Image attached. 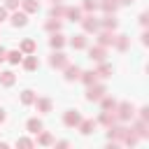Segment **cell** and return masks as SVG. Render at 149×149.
Segmentation results:
<instances>
[{
  "mask_svg": "<svg viewBox=\"0 0 149 149\" xmlns=\"http://www.w3.org/2000/svg\"><path fill=\"white\" fill-rule=\"evenodd\" d=\"M63 70H65V79H68V81H74V79H79V74H81V68L70 65V63H68Z\"/></svg>",
  "mask_w": 149,
  "mask_h": 149,
  "instance_id": "11",
  "label": "cell"
},
{
  "mask_svg": "<svg viewBox=\"0 0 149 149\" xmlns=\"http://www.w3.org/2000/svg\"><path fill=\"white\" fill-rule=\"evenodd\" d=\"M114 121H116V114H114V112H109V109H102V114L98 116V123H105L107 128H109V126H114Z\"/></svg>",
  "mask_w": 149,
  "mask_h": 149,
  "instance_id": "13",
  "label": "cell"
},
{
  "mask_svg": "<svg viewBox=\"0 0 149 149\" xmlns=\"http://www.w3.org/2000/svg\"><path fill=\"white\" fill-rule=\"evenodd\" d=\"M35 102V93L30 91V88H26L23 93H21V105H33Z\"/></svg>",
  "mask_w": 149,
  "mask_h": 149,
  "instance_id": "30",
  "label": "cell"
},
{
  "mask_svg": "<svg viewBox=\"0 0 149 149\" xmlns=\"http://www.w3.org/2000/svg\"><path fill=\"white\" fill-rule=\"evenodd\" d=\"M21 61H23V68H26L28 72H33V70L40 68V61H37L35 54H26V58H21Z\"/></svg>",
  "mask_w": 149,
  "mask_h": 149,
  "instance_id": "9",
  "label": "cell"
},
{
  "mask_svg": "<svg viewBox=\"0 0 149 149\" xmlns=\"http://www.w3.org/2000/svg\"><path fill=\"white\" fill-rule=\"evenodd\" d=\"M140 119H142V121H149V109H147V107L140 109Z\"/></svg>",
  "mask_w": 149,
  "mask_h": 149,
  "instance_id": "36",
  "label": "cell"
},
{
  "mask_svg": "<svg viewBox=\"0 0 149 149\" xmlns=\"http://www.w3.org/2000/svg\"><path fill=\"white\" fill-rule=\"evenodd\" d=\"M95 126H98V121H93V119H81L77 128H79V130H81L84 135H91V133L95 130Z\"/></svg>",
  "mask_w": 149,
  "mask_h": 149,
  "instance_id": "10",
  "label": "cell"
},
{
  "mask_svg": "<svg viewBox=\"0 0 149 149\" xmlns=\"http://www.w3.org/2000/svg\"><path fill=\"white\" fill-rule=\"evenodd\" d=\"M128 44H130V40H128L126 35H116V37H114V47H116L119 51H126Z\"/></svg>",
  "mask_w": 149,
  "mask_h": 149,
  "instance_id": "25",
  "label": "cell"
},
{
  "mask_svg": "<svg viewBox=\"0 0 149 149\" xmlns=\"http://www.w3.org/2000/svg\"><path fill=\"white\" fill-rule=\"evenodd\" d=\"M95 74H98V77H102V79L112 77V65H109V63H105V61H100V65H98Z\"/></svg>",
  "mask_w": 149,
  "mask_h": 149,
  "instance_id": "20",
  "label": "cell"
},
{
  "mask_svg": "<svg viewBox=\"0 0 149 149\" xmlns=\"http://www.w3.org/2000/svg\"><path fill=\"white\" fill-rule=\"evenodd\" d=\"M86 44H88L86 35H74V37L70 40V47H72V49H86Z\"/></svg>",
  "mask_w": 149,
  "mask_h": 149,
  "instance_id": "19",
  "label": "cell"
},
{
  "mask_svg": "<svg viewBox=\"0 0 149 149\" xmlns=\"http://www.w3.org/2000/svg\"><path fill=\"white\" fill-rule=\"evenodd\" d=\"M98 5H100V0H84V12H88V14H93L95 9H98Z\"/></svg>",
  "mask_w": 149,
  "mask_h": 149,
  "instance_id": "31",
  "label": "cell"
},
{
  "mask_svg": "<svg viewBox=\"0 0 149 149\" xmlns=\"http://www.w3.org/2000/svg\"><path fill=\"white\" fill-rule=\"evenodd\" d=\"M116 23H119V21L114 19V14H105V19L100 21V26H102L105 30H114V28H116Z\"/></svg>",
  "mask_w": 149,
  "mask_h": 149,
  "instance_id": "22",
  "label": "cell"
},
{
  "mask_svg": "<svg viewBox=\"0 0 149 149\" xmlns=\"http://www.w3.org/2000/svg\"><path fill=\"white\" fill-rule=\"evenodd\" d=\"M100 105H102V109H109V112H114V107H116V100H114V98H109V95H102V98H100Z\"/></svg>",
  "mask_w": 149,
  "mask_h": 149,
  "instance_id": "29",
  "label": "cell"
},
{
  "mask_svg": "<svg viewBox=\"0 0 149 149\" xmlns=\"http://www.w3.org/2000/svg\"><path fill=\"white\" fill-rule=\"evenodd\" d=\"M21 58H23V54H21V51H7V61H9V63H14V65H16V63H21Z\"/></svg>",
  "mask_w": 149,
  "mask_h": 149,
  "instance_id": "32",
  "label": "cell"
},
{
  "mask_svg": "<svg viewBox=\"0 0 149 149\" xmlns=\"http://www.w3.org/2000/svg\"><path fill=\"white\" fill-rule=\"evenodd\" d=\"M114 30H102L100 35H98V44L100 47H109V44H114Z\"/></svg>",
  "mask_w": 149,
  "mask_h": 149,
  "instance_id": "7",
  "label": "cell"
},
{
  "mask_svg": "<svg viewBox=\"0 0 149 149\" xmlns=\"http://www.w3.org/2000/svg\"><path fill=\"white\" fill-rule=\"evenodd\" d=\"M26 128H28V133H35V135H37V133L42 130V121H40L37 116H33V119L26 121Z\"/></svg>",
  "mask_w": 149,
  "mask_h": 149,
  "instance_id": "21",
  "label": "cell"
},
{
  "mask_svg": "<svg viewBox=\"0 0 149 149\" xmlns=\"http://www.w3.org/2000/svg\"><path fill=\"white\" fill-rule=\"evenodd\" d=\"M63 44H65V37H63L61 33H51V37H49V47H51V49H63Z\"/></svg>",
  "mask_w": 149,
  "mask_h": 149,
  "instance_id": "17",
  "label": "cell"
},
{
  "mask_svg": "<svg viewBox=\"0 0 149 149\" xmlns=\"http://www.w3.org/2000/svg\"><path fill=\"white\" fill-rule=\"evenodd\" d=\"M135 130H137V137H147V135H149V133H147V121L135 123Z\"/></svg>",
  "mask_w": 149,
  "mask_h": 149,
  "instance_id": "33",
  "label": "cell"
},
{
  "mask_svg": "<svg viewBox=\"0 0 149 149\" xmlns=\"http://www.w3.org/2000/svg\"><path fill=\"white\" fill-rule=\"evenodd\" d=\"M81 26H84V33H98V30H100V21H98L93 14L81 16Z\"/></svg>",
  "mask_w": 149,
  "mask_h": 149,
  "instance_id": "3",
  "label": "cell"
},
{
  "mask_svg": "<svg viewBox=\"0 0 149 149\" xmlns=\"http://www.w3.org/2000/svg\"><path fill=\"white\" fill-rule=\"evenodd\" d=\"M114 112H116V119H119V121H128V119H133V114H135V109H133L130 102H116Z\"/></svg>",
  "mask_w": 149,
  "mask_h": 149,
  "instance_id": "1",
  "label": "cell"
},
{
  "mask_svg": "<svg viewBox=\"0 0 149 149\" xmlns=\"http://www.w3.org/2000/svg\"><path fill=\"white\" fill-rule=\"evenodd\" d=\"M49 16H51V19H63V16H65V7H63L61 2H54L51 9H49Z\"/></svg>",
  "mask_w": 149,
  "mask_h": 149,
  "instance_id": "18",
  "label": "cell"
},
{
  "mask_svg": "<svg viewBox=\"0 0 149 149\" xmlns=\"http://www.w3.org/2000/svg\"><path fill=\"white\" fill-rule=\"evenodd\" d=\"M44 30H49V33H58V30H61V21L49 16V21L44 23Z\"/></svg>",
  "mask_w": 149,
  "mask_h": 149,
  "instance_id": "27",
  "label": "cell"
},
{
  "mask_svg": "<svg viewBox=\"0 0 149 149\" xmlns=\"http://www.w3.org/2000/svg\"><path fill=\"white\" fill-rule=\"evenodd\" d=\"M49 63H51V68H58V70H63V68L68 65V56H65L63 51H56V54H51Z\"/></svg>",
  "mask_w": 149,
  "mask_h": 149,
  "instance_id": "6",
  "label": "cell"
},
{
  "mask_svg": "<svg viewBox=\"0 0 149 149\" xmlns=\"http://www.w3.org/2000/svg\"><path fill=\"white\" fill-rule=\"evenodd\" d=\"M2 121H5V109L0 107V123H2Z\"/></svg>",
  "mask_w": 149,
  "mask_h": 149,
  "instance_id": "40",
  "label": "cell"
},
{
  "mask_svg": "<svg viewBox=\"0 0 149 149\" xmlns=\"http://www.w3.org/2000/svg\"><path fill=\"white\" fill-rule=\"evenodd\" d=\"M7 12H9V9H7L5 5H0V23H2L5 19H7Z\"/></svg>",
  "mask_w": 149,
  "mask_h": 149,
  "instance_id": "37",
  "label": "cell"
},
{
  "mask_svg": "<svg viewBox=\"0 0 149 149\" xmlns=\"http://www.w3.org/2000/svg\"><path fill=\"white\" fill-rule=\"evenodd\" d=\"M79 121H81V114H79L77 109H68V112L63 114V123H65L68 128H77Z\"/></svg>",
  "mask_w": 149,
  "mask_h": 149,
  "instance_id": "4",
  "label": "cell"
},
{
  "mask_svg": "<svg viewBox=\"0 0 149 149\" xmlns=\"http://www.w3.org/2000/svg\"><path fill=\"white\" fill-rule=\"evenodd\" d=\"M98 9H102L105 14H114V12L119 9V2H116V0H100Z\"/></svg>",
  "mask_w": 149,
  "mask_h": 149,
  "instance_id": "15",
  "label": "cell"
},
{
  "mask_svg": "<svg viewBox=\"0 0 149 149\" xmlns=\"http://www.w3.org/2000/svg\"><path fill=\"white\" fill-rule=\"evenodd\" d=\"M65 16L70 21H81V9L79 7H65Z\"/></svg>",
  "mask_w": 149,
  "mask_h": 149,
  "instance_id": "24",
  "label": "cell"
},
{
  "mask_svg": "<svg viewBox=\"0 0 149 149\" xmlns=\"http://www.w3.org/2000/svg\"><path fill=\"white\" fill-rule=\"evenodd\" d=\"M79 79L88 86V84H95V81H98V74H95V70H86V72H81V74H79Z\"/></svg>",
  "mask_w": 149,
  "mask_h": 149,
  "instance_id": "23",
  "label": "cell"
},
{
  "mask_svg": "<svg viewBox=\"0 0 149 149\" xmlns=\"http://www.w3.org/2000/svg\"><path fill=\"white\" fill-rule=\"evenodd\" d=\"M19 5H21V0H5V7H7V9H12V12H14V9H19Z\"/></svg>",
  "mask_w": 149,
  "mask_h": 149,
  "instance_id": "34",
  "label": "cell"
},
{
  "mask_svg": "<svg viewBox=\"0 0 149 149\" xmlns=\"http://www.w3.org/2000/svg\"><path fill=\"white\" fill-rule=\"evenodd\" d=\"M9 19H12V26H14V28H23V26L28 23V14H26L23 9H21V12L14 9V14H12Z\"/></svg>",
  "mask_w": 149,
  "mask_h": 149,
  "instance_id": "5",
  "label": "cell"
},
{
  "mask_svg": "<svg viewBox=\"0 0 149 149\" xmlns=\"http://www.w3.org/2000/svg\"><path fill=\"white\" fill-rule=\"evenodd\" d=\"M105 54H107V51H105V47H100V44H98V47H91V49H88V58H91V61H95V63L105 61Z\"/></svg>",
  "mask_w": 149,
  "mask_h": 149,
  "instance_id": "8",
  "label": "cell"
},
{
  "mask_svg": "<svg viewBox=\"0 0 149 149\" xmlns=\"http://www.w3.org/2000/svg\"><path fill=\"white\" fill-rule=\"evenodd\" d=\"M21 9L26 14H35L40 12V0H21Z\"/></svg>",
  "mask_w": 149,
  "mask_h": 149,
  "instance_id": "14",
  "label": "cell"
},
{
  "mask_svg": "<svg viewBox=\"0 0 149 149\" xmlns=\"http://www.w3.org/2000/svg\"><path fill=\"white\" fill-rule=\"evenodd\" d=\"M37 135H40V137H37V142H40L42 147H49V144H54V135H51V133H47V130H40Z\"/></svg>",
  "mask_w": 149,
  "mask_h": 149,
  "instance_id": "26",
  "label": "cell"
},
{
  "mask_svg": "<svg viewBox=\"0 0 149 149\" xmlns=\"http://www.w3.org/2000/svg\"><path fill=\"white\" fill-rule=\"evenodd\" d=\"M2 61H7V49H5V47H0V63H2Z\"/></svg>",
  "mask_w": 149,
  "mask_h": 149,
  "instance_id": "38",
  "label": "cell"
},
{
  "mask_svg": "<svg viewBox=\"0 0 149 149\" xmlns=\"http://www.w3.org/2000/svg\"><path fill=\"white\" fill-rule=\"evenodd\" d=\"M116 2H119V5H130L133 0H116Z\"/></svg>",
  "mask_w": 149,
  "mask_h": 149,
  "instance_id": "39",
  "label": "cell"
},
{
  "mask_svg": "<svg viewBox=\"0 0 149 149\" xmlns=\"http://www.w3.org/2000/svg\"><path fill=\"white\" fill-rule=\"evenodd\" d=\"M51 2H63V0H51Z\"/></svg>",
  "mask_w": 149,
  "mask_h": 149,
  "instance_id": "41",
  "label": "cell"
},
{
  "mask_svg": "<svg viewBox=\"0 0 149 149\" xmlns=\"http://www.w3.org/2000/svg\"><path fill=\"white\" fill-rule=\"evenodd\" d=\"M105 93H107V88H105L102 84H98V81L86 86V100H91V102H93V100H100Z\"/></svg>",
  "mask_w": 149,
  "mask_h": 149,
  "instance_id": "2",
  "label": "cell"
},
{
  "mask_svg": "<svg viewBox=\"0 0 149 149\" xmlns=\"http://www.w3.org/2000/svg\"><path fill=\"white\" fill-rule=\"evenodd\" d=\"M16 147H33V140H28V137H19V140H16Z\"/></svg>",
  "mask_w": 149,
  "mask_h": 149,
  "instance_id": "35",
  "label": "cell"
},
{
  "mask_svg": "<svg viewBox=\"0 0 149 149\" xmlns=\"http://www.w3.org/2000/svg\"><path fill=\"white\" fill-rule=\"evenodd\" d=\"M14 81H16V74L12 70L0 72V86H14Z\"/></svg>",
  "mask_w": 149,
  "mask_h": 149,
  "instance_id": "16",
  "label": "cell"
},
{
  "mask_svg": "<svg viewBox=\"0 0 149 149\" xmlns=\"http://www.w3.org/2000/svg\"><path fill=\"white\" fill-rule=\"evenodd\" d=\"M19 51L21 54H35V42L33 40H23L21 47H19Z\"/></svg>",
  "mask_w": 149,
  "mask_h": 149,
  "instance_id": "28",
  "label": "cell"
},
{
  "mask_svg": "<svg viewBox=\"0 0 149 149\" xmlns=\"http://www.w3.org/2000/svg\"><path fill=\"white\" fill-rule=\"evenodd\" d=\"M35 107H37V112H42V114H47V112H51V100L49 98H35V102H33Z\"/></svg>",
  "mask_w": 149,
  "mask_h": 149,
  "instance_id": "12",
  "label": "cell"
}]
</instances>
